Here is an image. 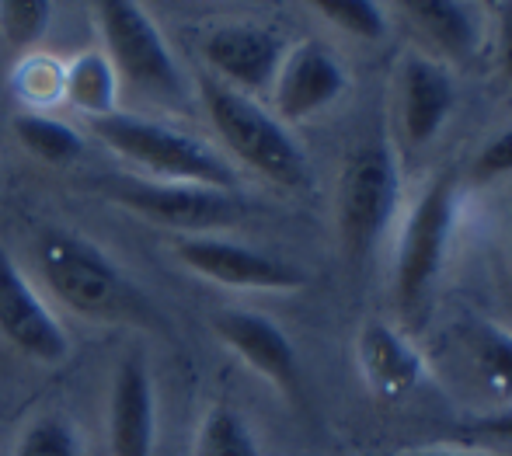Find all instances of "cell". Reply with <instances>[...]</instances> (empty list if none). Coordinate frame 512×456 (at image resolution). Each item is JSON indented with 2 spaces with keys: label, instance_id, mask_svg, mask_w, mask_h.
Here are the masks:
<instances>
[{
  "label": "cell",
  "instance_id": "1",
  "mask_svg": "<svg viewBox=\"0 0 512 456\" xmlns=\"http://www.w3.org/2000/svg\"><path fill=\"white\" fill-rule=\"evenodd\" d=\"M39 269L53 296L74 314L105 324H147L154 317L147 296L91 237L70 230H46L39 237Z\"/></svg>",
  "mask_w": 512,
  "mask_h": 456
},
{
  "label": "cell",
  "instance_id": "2",
  "mask_svg": "<svg viewBox=\"0 0 512 456\" xmlns=\"http://www.w3.org/2000/svg\"><path fill=\"white\" fill-rule=\"evenodd\" d=\"M199 94H203L209 122L237 161L248 164L255 175H262L265 182L283 188V192H310L314 188V168H310L304 147L286 129V122H279L262 101L227 88L216 77H203Z\"/></svg>",
  "mask_w": 512,
  "mask_h": 456
},
{
  "label": "cell",
  "instance_id": "3",
  "mask_svg": "<svg viewBox=\"0 0 512 456\" xmlns=\"http://www.w3.org/2000/svg\"><path fill=\"white\" fill-rule=\"evenodd\" d=\"M91 133L105 143L112 154L126 157L140 171H147L150 182L168 185H206L237 192V175L220 154L199 136L182 133L168 122L143 119L136 112H108L102 119H91Z\"/></svg>",
  "mask_w": 512,
  "mask_h": 456
},
{
  "label": "cell",
  "instance_id": "4",
  "mask_svg": "<svg viewBox=\"0 0 512 456\" xmlns=\"http://www.w3.org/2000/svg\"><path fill=\"white\" fill-rule=\"evenodd\" d=\"M401 202V168L387 143H359L335 188V227L349 262H366L384 241Z\"/></svg>",
  "mask_w": 512,
  "mask_h": 456
},
{
  "label": "cell",
  "instance_id": "5",
  "mask_svg": "<svg viewBox=\"0 0 512 456\" xmlns=\"http://www.w3.org/2000/svg\"><path fill=\"white\" fill-rule=\"evenodd\" d=\"M91 7L115 74L164 105H185L189 84L147 7L140 0H91Z\"/></svg>",
  "mask_w": 512,
  "mask_h": 456
},
{
  "label": "cell",
  "instance_id": "6",
  "mask_svg": "<svg viewBox=\"0 0 512 456\" xmlns=\"http://www.w3.org/2000/svg\"><path fill=\"white\" fill-rule=\"evenodd\" d=\"M457 195V175L443 171L425 185L415 209L408 213L398 251H394V303H398L401 317H415L425 307L439 272H443L453 223H457Z\"/></svg>",
  "mask_w": 512,
  "mask_h": 456
},
{
  "label": "cell",
  "instance_id": "7",
  "mask_svg": "<svg viewBox=\"0 0 512 456\" xmlns=\"http://www.w3.org/2000/svg\"><path fill=\"white\" fill-rule=\"evenodd\" d=\"M108 199L119 206L133 209L136 216L157 223V227L185 230V234H213V230H227L244 220V202L237 192H223V188L206 185H168V182H150V178H108L105 182Z\"/></svg>",
  "mask_w": 512,
  "mask_h": 456
},
{
  "label": "cell",
  "instance_id": "8",
  "mask_svg": "<svg viewBox=\"0 0 512 456\" xmlns=\"http://www.w3.org/2000/svg\"><path fill=\"white\" fill-rule=\"evenodd\" d=\"M178 262L189 272L203 275L227 289H258V293H293L307 286V272L293 262H283L265 251L244 248L216 234L182 237L175 244Z\"/></svg>",
  "mask_w": 512,
  "mask_h": 456
},
{
  "label": "cell",
  "instance_id": "9",
  "mask_svg": "<svg viewBox=\"0 0 512 456\" xmlns=\"http://www.w3.org/2000/svg\"><path fill=\"white\" fill-rule=\"evenodd\" d=\"M209 328L251 373L272 383L286 401H300L297 349H293L290 335L272 317L248 307H223L209 317Z\"/></svg>",
  "mask_w": 512,
  "mask_h": 456
},
{
  "label": "cell",
  "instance_id": "10",
  "mask_svg": "<svg viewBox=\"0 0 512 456\" xmlns=\"http://www.w3.org/2000/svg\"><path fill=\"white\" fill-rule=\"evenodd\" d=\"M0 335L39 366H63L70 356L63 324L4 248H0Z\"/></svg>",
  "mask_w": 512,
  "mask_h": 456
},
{
  "label": "cell",
  "instance_id": "11",
  "mask_svg": "<svg viewBox=\"0 0 512 456\" xmlns=\"http://www.w3.org/2000/svg\"><path fill=\"white\" fill-rule=\"evenodd\" d=\"M349 88L342 63L335 53L321 46V42H300V46L286 49L283 63L272 81V115L279 122H304L331 108Z\"/></svg>",
  "mask_w": 512,
  "mask_h": 456
},
{
  "label": "cell",
  "instance_id": "12",
  "mask_svg": "<svg viewBox=\"0 0 512 456\" xmlns=\"http://www.w3.org/2000/svg\"><path fill=\"white\" fill-rule=\"evenodd\" d=\"M398 129L408 150L429 147L457 108V81L450 67L436 56L411 53L398 67Z\"/></svg>",
  "mask_w": 512,
  "mask_h": 456
},
{
  "label": "cell",
  "instance_id": "13",
  "mask_svg": "<svg viewBox=\"0 0 512 456\" xmlns=\"http://www.w3.org/2000/svg\"><path fill=\"white\" fill-rule=\"evenodd\" d=\"M203 56L216 81L241 94H262L272 88L276 70L286 56V46L272 28L251 25V21H234L220 25L206 35Z\"/></svg>",
  "mask_w": 512,
  "mask_h": 456
},
{
  "label": "cell",
  "instance_id": "14",
  "mask_svg": "<svg viewBox=\"0 0 512 456\" xmlns=\"http://www.w3.org/2000/svg\"><path fill=\"white\" fill-rule=\"evenodd\" d=\"M352 356H356L363 387L377 401H401V397L415 394L425 380V359L418 345L398 324H387L380 317H366L359 324Z\"/></svg>",
  "mask_w": 512,
  "mask_h": 456
},
{
  "label": "cell",
  "instance_id": "15",
  "mask_svg": "<svg viewBox=\"0 0 512 456\" xmlns=\"http://www.w3.org/2000/svg\"><path fill=\"white\" fill-rule=\"evenodd\" d=\"M108 456H154L157 443V394L143 356H126L108 387Z\"/></svg>",
  "mask_w": 512,
  "mask_h": 456
},
{
  "label": "cell",
  "instance_id": "16",
  "mask_svg": "<svg viewBox=\"0 0 512 456\" xmlns=\"http://www.w3.org/2000/svg\"><path fill=\"white\" fill-rule=\"evenodd\" d=\"M415 28L450 60H474L481 49V25L467 0H401Z\"/></svg>",
  "mask_w": 512,
  "mask_h": 456
},
{
  "label": "cell",
  "instance_id": "17",
  "mask_svg": "<svg viewBox=\"0 0 512 456\" xmlns=\"http://www.w3.org/2000/svg\"><path fill=\"white\" fill-rule=\"evenodd\" d=\"M115 98H119V74L102 49H88L63 63V101L77 112H84L88 119H102L115 112Z\"/></svg>",
  "mask_w": 512,
  "mask_h": 456
},
{
  "label": "cell",
  "instance_id": "18",
  "mask_svg": "<svg viewBox=\"0 0 512 456\" xmlns=\"http://www.w3.org/2000/svg\"><path fill=\"white\" fill-rule=\"evenodd\" d=\"M464 345L481 387L512 408V331L495 321H474Z\"/></svg>",
  "mask_w": 512,
  "mask_h": 456
},
{
  "label": "cell",
  "instance_id": "19",
  "mask_svg": "<svg viewBox=\"0 0 512 456\" xmlns=\"http://www.w3.org/2000/svg\"><path fill=\"white\" fill-rule=\"evenodd\" d=\"M11 129L18 136V143L32 157H39L42 164L53 168H70L84 157V136L77 133L70 122L56 119L49 112H18L11 119Z\"/></svg>",
  "mask_w": 512,
  "mask_h": 456
},
{
  "label": "cell",
  "instance_id": "20",
  "mask_svg": "<svg viewBox=\"0 0 512 456\" xmlns=\"http://www.w3.org/2000/svg\"><path fill=\"white\" fill-rule=\"evenodd\" d=\"M192 456H265L251 422L230 404H209L199 418Z\"/></svg>",
  "mask_w": 512,
  "mask_h": 456
},
{
  "label": "cell",
  "instance_id": "21",
  "mask_svg": "<svg viewBox=\"0 0 512 456\" xmlns=\"http://www.w3.org/2000/svg\"><path fill=\"white\" fill-rule=\"evenodd\" d=\"M328 25L338 32L352 35V39L377 42L387 35V18L380 11L377 0H307Z\"/></svg>",
  "mask_w": 512,
  "mask_h": 456
},
{
  "label": "cell",
  "instance_id": "22",
  "mask_svg": "<svg viewBox=\"0 0 512 456\" xmlns=\"http://www.w3.org/2000/svg\"><path fill=\"white\" fill-rule=\"evenodd\" d=\"M53 28V0H0V35L14 49H32Z\"/></svg>",
  "mask_w": 512,
  "mask_h": 456
},
{
  "label": "cell",
  "instance_id": "23",
  "mask_svg": "<svg viewBox=\"0 0 512 456\" xmlns=\"http://www.w3.org/2000/svg\"><path fill=\"white\" fill-rule=\"evenodd\" d=\"M14 91L28 105V112L56 105L63 101V63H56L53 56L32 53L14 70Z\"/></svg>",
  "mask_w": 512,
  "mask_h": 456
},
{
  "label": "cell",
  "instance_id": "24",
  "mask_svg": "<svg viewBox=\"0 0 512 456\" xmlns=\"http://www.w3.org/2000/svg\"><path fill=\"white\" fill-rule=\"evenodd\" d=\"M14 456H84V443L67 418L42 415L21 429Z\"/></svg>",
  "mask_w": 512,
  "mask_h": 456
},
{
  "label": "cell",
  "instance_id": "25",
  "mask_svg": "<svg viewBox=\"0 0 512 456\" xmlns=\"http://www.w3.org/2000/svg\"><path fill=\"white\" fill-rule=\"evenodd\" d=\"M509 175H512V126L495 133L471 161V182H478V185L499 182V178H509Z\"/></svg>",
  "mask_w": 512,
  "mask_h": 456
},
{
  "label": "cell",
  "instance_id": "26",
  "mask_svg": "<svg viewBox=\"0 0 512 456\" xmlns=\"http://www.w3.org/2000/svg\"><path fill=\"white\" fill-rule=\"evenodd\" d=\"M499 60L512 77V0H499Z\"/></svg>",
  "mask_w": 512,
  "mask_h": 456
},
{
  "label": "cell",
  "instance_id": "27",
  "mask_svg": "<svg viewBox=\"0 0 512 456\" xmlns=\"http://www.w3.org/2000/svg\"><path fill=\"white\" fill-rule=\"evenodd\" d=\"M471 432H478V436H492V439H506V443H512V408L499 411V415L481 418V422H474Z\"/></svg>",
  "mask_w": 512,
  "mask_h": 456
},
{
  "label": "cell",
  "instance_id": "28",
  "mask_svg": "<svg viewBox=\"0 0 512 456\" xmlns=\"http://www.w3.org/2000/svg\"><path fill=\"white\" fill-rule=\"evenodd\" d=\"M398 456H481V453L460 450V446H418V450H405Z\"/></svg>",
  "mask_w": 512,
  "mask_h": 456
},
{
  "label": "cell",
  "instance_id": "29",
  "mask_svg": "<svg viewBox=\"0 0 512 456\" xmlns=\"http://www.w3.org/2000/svg\"><path fill=\"white\" fill-rule=\"evenodd\" d=\"M481 4H488V7H495V4H499V0H481Z\"/></svg>",
  "mask_w": 512,
  "mask_h": 456
}]
</instances>
